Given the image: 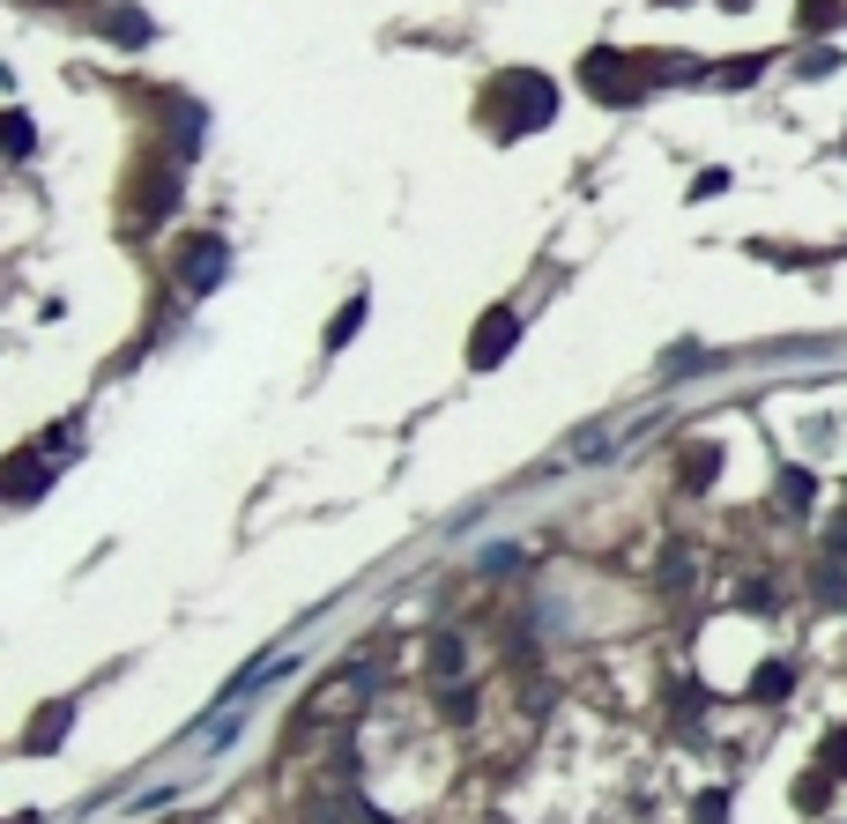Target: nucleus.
Instances as JSON below:
<instances>
[{
	"instance_id": "nucleus-1",
	"label": "nucleus",
	"mask_w": 847,
	"mask_h": 824,
	"mask_svg": "<svg viewBox=\"0 0 847 824\" xmlns=\"http://www.w3.org/2000/svg\"><path fill=\"white\" fill-rule=\"evenodd\" d=\"M550 82L543 75H499V90H491V126L499 134H521V126H543L550 120Z\"/></svg>"
},
{
	"instance_id": "nucleus-2",
	"label": "nucleus",
	"mask_w": 847,
	"mask_h": 824,
	"mask_svg": "<svg viewBox=\"0 0 847 824\" xmlns=\"http://www.w3.org/2000/svg\"><path fill=\"white\" fill-rule=\"evenodd\" d=\"M349 705H365V676H335L327 691L305 699V721H327V713H349Z\"/></svg>"
},
{
	"instance_id": "nucleus-3",
	"label": "nucleus",
	"mask_w": 847,
	"mask_h": 824,
	"mask_svg": "<svg viewBox=\"0 0 847 824\" xmlns=\"http://www.w3.org/2000/svg\"><path fill=\"white\" fill-rule=\"evenodd\" d=\"M513 334H521V320H513V312H491V320H483V334L469 342V364H499V357L513 350Z\"/></svg>"
},
{
	"instance_id": "nucleus-4",
	"label": "nucleus",
	"mask_w": 847,
	"mask_h": 824,
	"mask_svg": "<svg viewBox=\"0 0 847 824\" xmlns=\"http://www.w3.org/2000/svg\"><path fill=\"white\" fill-rule=\"evenodd\" d=\"M357 320H365V298H357V305H343V312H335V327H327V350H343L349 334H357Z\"/></svg>"
},
{
	"instance_id": "nucleus-5",
	"label": "nucleus",
	"mask_w": 847,
	"mask_h": 824,
	"mask_svg": "<svg viewBox=\"0 0 847 824\" xmlns=\"http://www.w3.org/2000/svg\"><path fill=\"white\" fill-rule=\"evenodd\" d=\"M8 483H16V498H38V483H45V468H38V461H16V468H8Z\"/></svg>"
},
{
	"instance_id": "nucleus-6",
	"label": "nucleus",
	"mask_w": 847,
	"mask_h": 824,
	"mask_svg": "<svg viewBox=\"0 0 847 824\" xmlns=\"http://www.w3.org/2000/svg\"><path fill=\"white\" fill-rule=\"evenodd\" d=\"M825 773L847 780V735H833V743H825Z\"/></svg>"
},
{
	"instance_id": "nucleus-7",
	"label": "nucleus",
	"mask_w": 847,
	"mask_h": 824,
	"mask_svg": "<svg viewBox=\"0 0 847 824\" xmlns=\"http://www.w3.org/2000/svg\"><path fill=\"white\" fill-rule=\"evenodd\" d=\"M788 691V669H758V699H780Z\"/></svg>"
},
{
	"instance_id": "nucleus-8",
	"label": "nucleus",
	"mask_w": 847,
	"mask_h": 824,
	"mask_svg": "<svg viewBox=\"0 0 847 824\" xmlns=\"http://www.w3.org/2000/svg\"><path fill=\"white\" fill-rule=\"evenodd\" d=\"M796 802H803V810H818V802H825V773H810V780H803V787H796Z\"/></svg>"
}]
</instances>
